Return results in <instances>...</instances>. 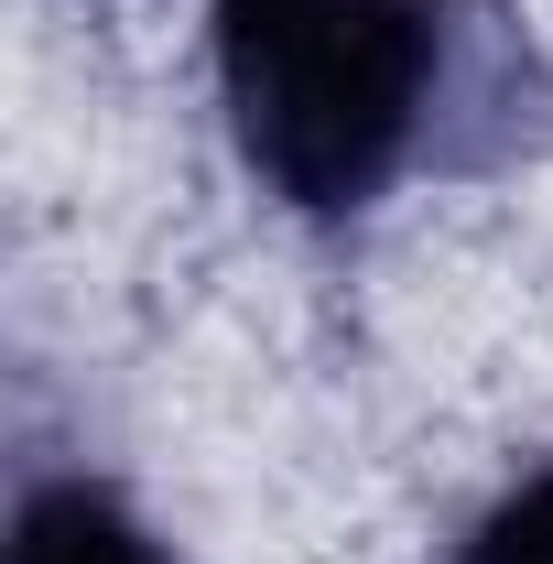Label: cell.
I'll return each mask as SVG.
<instances>
[{"instance_id": "6da1fadb", "label": "cell", "mask_w": 553, "mask_h": 564, "mask_svg": "<svg viewBox=\"0 0 553 564\" xmlns=\"http://www.w3.org/2000/svg\"><path fill=\"white\" fill-rule=\"evenodd\" d=\"M217 98L239 163L304 217H358L434 131V0H217Z\"/></svg>"}, {"instance_id": "7a4b0ae2", "label": "cell", "mask_w": 553, "mask_h": 564, "mask_svg": "<svg viewBox=\"0 0 553 564\" xmlns=\"http://www.w3.org/2000/svg\"><path fill=\"white\" fill-rule=\"evenodd\" d=\"M11 564H174L163 532L98 478H44L11 510Z\"/></svg>"}, {"instance_id": "3957f363", "label": "cell", "mask_w": 553, "mask_h": 564, "mask_svg": "<svg viewBox=\"0 0 553 564\" xmlns=\"http://www.w3.org/2000/svg\"><path fill=\"white\" fill-rule=\"evenodd\" d=\"M456 564H553V467H532L510 499H488V521L456 543Z\"/></svg>"}]
</instances>
